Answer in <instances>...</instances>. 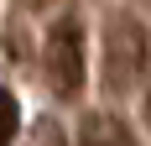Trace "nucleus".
I'll list each match as a JSON object with an SVG mask.
<instances>
[{"label": "nucleus", "instance_id": "f03ea898", "mask_svg": "<svg viewBox=\"0 0 151 146\" xmlns=\"http://www.w3.org/2000/svg\"><path fill=\"white\" fill-rule=\"evenodd\" d=\"M141 68H146V31L136 16H115L104 26V89L125 99L141 84Z\"/></svg>", "mask_w": 151, "mask_h": 146}, {"label": "nucleus", "instance_id": "39448f33", "mask_svg": "<svg viewBox=\"0 0 151 146\" xmlns=\"http://www.w3.org/2000/svg\"><path fill=\"white\" fill-rule=\"evenodd\" d=\"M31 146H68V131L58 120H37L31 125Z\"/></svg>", "mask_w": 151, "mask_h": 146}, {"label": "nucleus", "instance_id": "423d86ee", "mask_svg": "<svg viewBox=\"0 0 151 146\" xmlns=\"http://www.w3.org/2000/svg\"><path fill=\"white\" fill-rule=\"evenodd\" d=\"M31 5H52V0H31Z\"/></svg>", "mask_w": 151, "mask_h": 146}, {"label": "nucleus", "instance_id": "7ed1b4c3", "mask_svg": "<svg viewBox=\"0 0 151 146\" xmlns=\"http://www.w3.org/2000/svg\"><path fill=\"white\" fill-rule=\"evenodd\" d=\"M73 146H136V131H130L115 110H89V115L78 120Z\"/></svg>", "mask_w": 151, "mask_h": 146}, {"label": "nucleus", "instance_id": "f257e3e1", "mask_svg": "<svg viewBox=\"0 0 151 146\" xmlns=\"http://www.w3.org/2000/svg\"><path fill=\"white\" fill-rule=\"evenodd\" d=\"M42 73H47V89L58 99H78L83 94V78H89V47H83V26L73 16H58L52 31H47V47H42Z\"/></svg>", "mask_w": 151, "mask_h": 146}, {"label": "nucleus", "instance_id": "20e7f679", "mask_svg": "<svg viewBox=\"0 0 151 146\" xmlns=\"http://www.w3.org/2000/svg\"><path fill=\"white\" fill-rule=\"evenodd\" d=\"M16 125H21V104L11 99V89H0V146L16 141Z\"/></svg>", "mask_w": 151, "mask_h": 146}]
</instances>
